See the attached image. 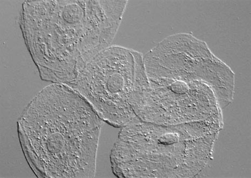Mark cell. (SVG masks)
I'll use <instances>...</instances> for the list:
<instances>
[{"instance_id":"cell-1","label":"cell","mask_w":251,"mask_h":178,"mask_svg":"<svg viewBox=\"0 0 251 178\" xmlns=\"http://www.w3.org/2000/svg\"><path fill=\"white\" fill-rule=\"evenodd\" d=\"M127 4L124 0H29L19 25L42 80L69 85L112 46Z\"/></svg>"},{"instance_id":"cell-2","label":"cell","mask_w":251,"mask_h":178,"mask_svg":"<svg viewBox=\"0 0 251 178\" xmlns=\"http://www.w3.org/2000/svg\"><path fill=\"white\" fill-rule=\"evenodd\" d=\"M104 122L77 92L52 83L29 102L18 121L25 158L39 178H91Z\"/></svg>"},{"instance_id":"cell-3","label":"cell","mask_w":251,"mask_h":178,"mask_svg":"<svg viewBox=\"0 0 251 178\" xmlns=\"http://www.w3.org/2000/svg\"><path fill=\"white\" fill-rule=\"evenodd\" d=\"M196 125H161L138 119L121 128L110 154L114 175L120 178L195 176Z\"/></svg>"},{"instance_id":"cell-4","label":"cell","mask_w":251,"mask_h":178,"mask_svg":"<svg viewBox=\"0 0 251 178\" xmlns=\"http://www.w3.org/2000/svg\"><path fill=\"white\" fill-rule=\"evenodd\" d=\"M148 85L142 54L112 45L91 59L68 86L104 123L121 128L139 119L135 111Z\"/></svg>"}]
</instances>
